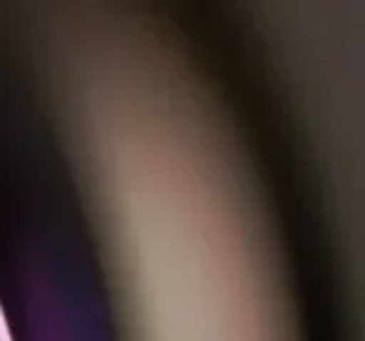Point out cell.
<instances>
[{
	"label": "cell",
	"mask_w": 365,
	"mask_h": 341,
	"mask_svg": "<svg viewBox=\"0 0 365 341\" xmlns=\"http://www.w3.org/2000/svg\"><path fill=\"white\" fill-rule=\"evenodd\" d=\"M0 341H3V339H0Z\"/></svg>",
	"instance_id": "6da1fadb"
}]
</instances>
